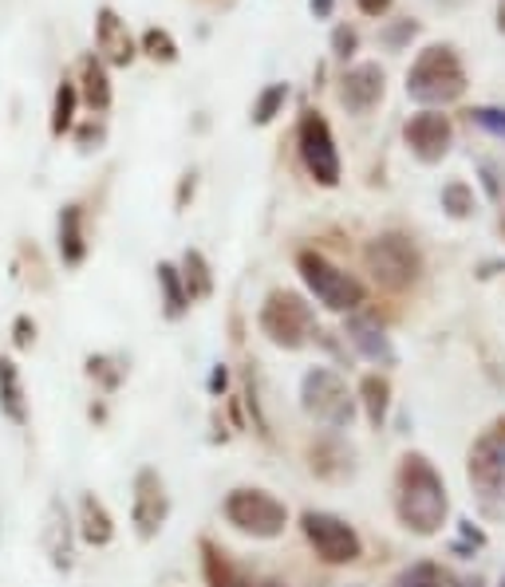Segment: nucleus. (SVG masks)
<instances>
[{"label": "nucleus", "mask_w": 505, "mask_h": 587, "mask_svg": "<svg viewBox=\"0 0 505 587\" xmlns=\"http://www.w3.org/2000/svg\"><path fill=\"white\" fill-rule=\"evenodd\" d=\"M364 261H367V273L376 276V285L387 288V292H403L423 273V256H418L415 241L403 233H379L364 249Z\"/></svg>", "instance_id": "5"}, {"label": "nucleus", "mask_w": 505, "mask_h": 587, "mask_svg": "<svg viewBox=\"0 0 505 587\" xmlns=\"http://www.w3.org/2000/svg\"><path fill=\"white\" fill-rule=\"evenodd\" d=\"M446 584H450V576H446L443 564H435V560H418V564L399 572L395 579V587H446Z\"/></svg>", "instance_id": "25"}, {"label": "nucleus", "mask_w": 505, "mask_h": 587, "mask_svg": "<svg viewBox=\"0 0 505 587\" xmlns=\"http://www.w3.org/2000/svg\"><path fill=\"white\" fill-rule=\"evenodd\" d=\"M80 99L88 103L95 115H103V111L111 107V79H107V64H103L95 51H88V56L80 59Z\"/></svg>", "instance_id": "16"}, {"label": "nucleus", "mask_w": 505, "mask_h": 587, "mask_svg": "<svg viewBox=\"0 0 505 587\" xmlns=\"http://www.w3.org/2000/svg\"><path fill=\"white\" fill-rule=\"evenodd\" d=\"M76 103H80V88L71 79H64L56 88V103H51V135L56 138H64L76 127Z\"/></svg>", "instance_id": "23"}, {"label": "nucleus", "mask_w": 505, "mask_h": 587, "mask_svg": "<svg viewBox=\"0 0 505 587\" xmlns=\"http://www.w3.org/2000/svg\"><path fill=\"white\" fill-rule=\"evenodd\" d=\"M474 206H478V202H474V189L466 186V182H458V177H455V182H446V186H443V209H446L450 217L466 221V217L474 214Z\"/></svg>", "instance_id": "27"}, {"label": "nucleus", "mask_w": 505, "mask_h": 587, "mask_svg": "<svg viewBox=\"0 0 505 587\" xmlns=\"http://www.w3.org/2000/svg\"><path fill=\"white\" fill-rule=\"evenodd\" d=\"M226 382H229V371L218 362V367H214V375H209V391L221 394V391H226Z\"/></svg>", "instance_id": "35"}, {"label": "nucleus", "mask_w": 505, "mask_h": 587, "mask_svg": "<svg viewBox=\"0 0 505 587\" xmlns=\"http://www.w3.org/2000/svg\"><path fill=\"white\" fill-rule=\"evenodd\" d=\"M95 56L111 64V68H130L135 56H139V44L130 36L127 20L115 9H107V4L95 12Z\"/></svg>", "instance_id": "14"}, {"label": "nucleus", "mask_w": 505, "mask_h": 587, "mask_svg": "<svg viewBox=\"0 0 505 587\" xmlns=\"http://www.w3.org/2000/svg\"><path fill=\"white\" fill-rule=\"evenodd\" d=\"M285 103H288V83H268V88L257 95V103H253V123H257V127H268V123L280 115Z\"/></svg>", "instance_id": "26"}, {"label": "nucleus", "mask_w": 505, "mask_h": 587, "mask_svg": "<svg viewBox=\"0 0 505 587\" xmlns=\"http://www.w3.org/2000/svg\"><path fill=\"white\" fill-rule=\"evenodd\" d=\"M44 544H48V556L56 568H71V529H68V513H64L60 500L48 505V532H44Z\"/></svg>", "instance_id": "20"}, {"label": "nucleus", "mask_w": 505, "mask_h": 587, "mask_svg": "<svg viewBox=\"0 0 505 587\" xmlns=\"http://www.w3.org/2000/svg\"><path fill=\"white\" fill-rule=\"evenodd\" d=\"M32 343H36V323L28 315H21L16 320V347H32Z\"/></svg>", "instance_id": "34"}, {"label": "nucleus", "mask_w": 505, "mask_h": 587, "mask_svg": "<svg viewBox=\"0 0 505 587\" xmlns=\"http://www.w3.org/2000/svg\"><path fill=\"white\" fill-rule=\"evenodd\" d=\"M466 115H470V123H478L482 130L505 138V111H497V107H474V111H466Z\"/></svg>", "instance_id": "29"}, {"label": "nucleus", "mask_w": 505, "mask_h": 587, "mask_svg": "<svg viewBox=\"0 0 505 587\" xmlns=\"http://www.w3.org/2000/svg\"><path fill=\"white\" fill-rule=\"evenodd\" d=\"M111 367H115V362L103 359V355H91V359H88V375H91V379H100L107 391H115V387H119V379H123V371H111Z\"/></svg>", "instance_id": "30"}, {"label": "nucleus", "mask_w": 505, "mask_h": 587, "mask_svg": "<svg viewBox=\"0 0 505 587\" xmlns=\"http://www.w3.org/2000/svg\"><path fill=\"white\" fill-rule=\"evenodd\" d=\"M411 36H418V24H415V20H399L395 28L387 32L383 39L391 44V48H399V44H403V39H411Z\"/></svg>", "instance_id": "32"}, {"label": "nucleus", "mask_w": 505, "mask_h": 587, "mask_svg": "<svg viewBox=\"0 0 505 587\" xmlns=\"http://www.w3.org/2000/svg\"><path fill=\"white\" fill-rule=\"evenodd\" d=\"M60 256H64V265H83V256H88L83 206H64V214H60Z\"/></svg>", "instance_id": "19"}, {"label": "nucleus", "mask_w": 505, "mask_h": 587, "mask_svg": "<svg viewBox=\"0 0 505 587\" xmlns=\"http://www.w3.org/2000/svg\"><path fill=\"white\" fill-rule=\"evenodd\" d=\"M359 402H364V414L371 426H383L387 422V411H391V382L383 375H364L359 382Z\"/></svg>", "instance_id": "21"}, {"label": "nucleus", "mask_w": 505, "mask_h": 587, "mask_svg": "<svg viewBox=\"0 0 505 587\" xmlns=\"http://www.w3.org/2000/svg\"><path fill=\"white\" fill-rule=\"evenodd\" d=\"M332 9H336V0H312V16H332Z\"/></svg>", "instance_id": "36"}, {"label": "nucleus", "mask_w": 505, "mask_h": 587, "mask_svg": "<svg viewBox=\"0 0 505 587\" xmlns=\"http://www.w3.org/2000/svg\"><path fill=\"white\" fill-rule=\"evenodd\" d=\"M80 537L88 540V544H95V549H103V544L115 540V520H111L107 505H103L100 497H91V493L80 497Z\"/></svg>", "instance_id": "17"}, {"label": "nucleus", "mask_w": 505, "mask_h": 587, "mask_svg": "<svg viewBox=\"0 0 505 587\" xmlns=\"http://www.w3.org/2000/svg\"><path fill=\"white\" fill-rule=\"evenodd\" d=\"M450 497H446L443 473L431 465L426 453H403L395 473V517L415 537H435L446 525Z\"/></svg>", "instance_id": "1"}, {"label": "nucleus", "mask_w": 505, "mask_h": 587, "mask_svg": "<svg viewBox=\"0 0 505 587\" xmlns=\"http://www.w3.org/2000/svg\"><path fill=\"white\" fill-rule=\"evenodd\" d=\"M466 587H482V579H466Z\"/></svg>", "instance_id": "39"}, {"label": "nucleus", "mask_w": 505, "mask_h": 587, "mask_svg": "<svg viewBox=\"0 0 505 587\" xmlns=\"http://www.w3.org/2000/svg\"><path fill=\"white\" fill-rule=\"evenodd\" d=\"M167 517H170V497L159 470H139V477H135V505H130V520H135L139 537L142 540L159 537Z\"/></svg>", "instance_id": "12"}, {"label": "nucleus", "mask_w": 505, "mask_h": 587, "mask_svg": "<svg viewBox=\"0 0 505 587\" xmlns=\"http://www.w3.org/2000/svg\"><path fill=\"white\" fill-rule=\"evenodd\" d=\"M159 285H162V303H167V315H170V320H179V315L190 308V296H186V285H182V273L174 265H167V261H162V265H159Z\"/></svg>", "instance_id": "24"}, {"label": "nucleus", "mask_w": 505, "mask_h": 587, "mask_svg": "<svg viewBox=\"0 0 505 587\" xmlns=\"http://www.w3.org/2000/svg\"><path fill=\"white\" fill-rule=\"evenodd\" d=\"M257 323H261V332H265V339L285 347V352H300V347H308V343L320 335L312 303H308L305 296L288 292V288H273V292L265 296Z\"/></svg>", "instance_id": "3"}, {"label": "nucleus", "mask_w": 505, "mask_h": 587, "mask_svg": "<svg viewBox=\"0 0 505 587\" xmlns=\"http://www.w3.org/2000/svg\"><path fill=\"white\" fill-rule=\"evenodd\" d=\"M356 394L347 391V382L340 379L336 371H328V367H312L300 382V406L317 422L332 426V430H344L352 426L356 418Z\"/></svg>", "instance_id": "6"}, {"label": "nucleus", "mask_w": 505, "mask_h": 587, "mask_svg": "<svg viewBox=\"0 0 505 587\" xmlns=\"http://www.w3.org/2000/svg\"><path fill=\"white\" fill-rule=\"evenodd\" d=\"M502 233H505V209H502Z\"/></svg>", "instance_id": "40"}, {"label": "nucleus", "mask_w": 505, "mask_h": 587, "mask_svg": "<svg viewBox=\"0 0 505 587\" xmlns=\"http://www.w3.org/2000/svg\"><path fill=\"white\" fill-rule=\"evenodd\" d=\"M0 414H4L12 426H24V422H28V402H24L21 367H16L12 359H0Z\"/></svg>", "instance_id": "18"}, {"label": "nucleus", "mask_w": 505, "mask_h": 587, "mask_svg": "<svg viewBox=\"0 0 505 587\" xmlns=\"http://www.w3.org/2000/svg\"><path fill=\"white\" fill-rule=\"evenodd\" d=\"M502 587H505V579H502Z\"/></svg>", "instance_id": "41"}, {"label": "nucleus", "mask_w": 505, "mask_h": 587, "mask_svg": "<svg viewBox=\"0 0 505 587\" xmlns=\"http://www.w3.org/2000/svg\"><path fill=\"white\" fill-rule=\"evenodd\" d=\"M221 513H226L233 529L257 540H277L288 529V509L265 490H233L226 505H221Z\"/></svg>", "instance_id": "7"}, {"label": "nucleus", "mask_w": 505, "mask_h": 587, "mask_svg": "<svg viewBox=\"0 0 505 587\" xmlns=\"http://www.w3.org/2000/svg\"><path fill=\"white\" fill-rule=\"evenodd\" d=\"M347 339H352V347H356L367 362H383V367L395 362L391 339H387L383 327H379L376 320H367V315H352V320H347Z\"/></svg>", "instance_id": "15"}, {"label": "nucleus", "mask_w": 505, "mask_h": 587, "mask_svg": "<svg viewBox=\"0 0 505 587\" xmlns=\"http://www.w3.org/2000/svg\"><path fill=\"white\" fill-rule=\"evenodd\" d=\"M300 529H305V540L312 544V552H317L324 564H332V568L356 564V560L364 556L359 532L352 529L347 520L332 517V513H305V517H300Z\"/></svg>", "instance_id": "9"}, {"label": "nucleus", "mask_w": 505, "mask_h": 587, "mask_svg": "<svg viewBox=\"0 0 505 587\" xmlns=\"http://www.w3.org/2000/svg\"><path fill=\"white\" fill-rule=\"evenodd\" d=\"M356 4H359V12H364V16L379 20V16H387V12H391V4H395V0H356Z\"/></svg>", "instance_id": "33"}, {"label": "nucleus", "mask_w": 505, "mask_h": 587, "mask_svg": "<svg viewBox=\"0 0 505 587\" xmlns=\"http://www.w3.org/2000/svg\"><path fill=\"white\" fill-rule=\"evenodd\" d=\"M497 32L505 36V0H497Z\"/></svg>", "instance_id": "37"}, {"label": "nucleus", "mask_w": 505, "mask_h": 587, "mask_svg": "<svg viewBox=\"0 0 505 587\" xmlns=\"http://www.w3.org/2000/svg\"><path fill=\"white\" fill-rule=\"evenodd\" d=\"M406 95L426 111L446 107L466 95V64L450 44H426L406 71Z\"/></svg>", "instance_id": "2"}, {"label": "nucleus", "mask_w": 505, "mask_h": 587, "mask_svg": "<svg viewBox=\"0 0 505 587\" xmlns=\"http://www.w3.org/2000/svg\"><path fill=\"white\" fill-rule=\"evenodd\" d=\"M403 142L406 150L426 162V166H435L450 154V142H455V123L443 115V111H418V115L406 118L403 127Z\"/></svg>", "instance_id": "11"}, {"label": "nucleus", "mask_w": 505, "mask_h": 587, "mask_svg": "<svg viewBox=\"0 0 505 587\" xmlns=\"http://www.w3.org/2000/svg\"><path fill=\"white\" fill-rule=\"evenodd\" d=\"M238 587H253V584H249V579H241V584ZM261 587H277V584H261Z\"/></svg>", "instance_id": "38"}, {"label": "nucleus", "mask_w": 505, "mask_h": 587, "mask_svg": "<svg viewBox=\"0 0 505 587\" xmlns=\"http://www.w3.org/2000/svg\"><path fill=\"white\" fill-rule=\"evenodd\" d=\"M297 273L308 285V292L317 296L328 312H359V308L367 303L364 280L344 273L340 265H332V261H328L324 253H317V249H300Z\"/></svg>", "instance_id": "4"}, {"label": "nucleus", "mask_w": 505, "mask_h": 587, "mask_svg": "<svg viewBox=\"0 0 505 587\" xmlns=\"http://www.w3.org/2000/svg\"><path fill=\"white\" fill-rule=\"evenodd\" d=\"M383 91H387V71L379 64H356V68H347L344 79H340V103H344L347 115H367V111H376L383 103Z\"/></svg>", "instance_id": "13"}, {"label": "nucleus", "mask_w": 505, "mask_h": 587, "mask_svg": "<svg viewBox=\"0 0 505 587\" xmlns=\"http://www.w3.org/2000/svg\"><path fill=\"white\" fill-rule=\"evenodd\" d=\"M297 150H300V162H305L308 177L317 182V186L332 189L340 186V150H336V138H332V127H328V118L320 111L308 107L297 123Z\"/></svg>", "instance_id": "8"}, {"label": "nucleus", "mask_w": 505, "mask_h": 587, "mask_svg": "<svg viewBox=\"0 0 505 587\" xmlns=\"http://www.w3.org/2000/svg\"><path fill=\"white\" fill-rule=\"evenodd\" d=\"M470 485L482 493H505V418L494 426H485L470 446V461H466Z\"/></svg>", "instance_id": "10"}, {"label": "nucleus", "mask_w": 505, "mask_h": 587, "mask_svg": "<svg viewBox=\"0 0 505 587\" xmlns=\"http://www.w3.org/2000/svg\"><path fill=\"white\" fill-rule=\"evenodd\" d=\"M359 48V32L356 28H347V24H340L336 32H332V51H336L340 59H352Z\"/></svg>", "instance_id": "31"}, {"label": "nucleus", "mask_w": 505, "mask_h": 587, "mask_svg": "<svg viewBox=\"0 0 505 587\" xmlns=\"http://www.w3.org/2000/svg\"><path fill=\"white\" fill-rule=\"evenodd\" d=\"M142 51H147L154 64H174L179 59V44L167 28H147L142 32Z\"/></svg>", "instance_id": "28"}, {"label": "nucleus", "mask_w": 505, "mask_h": 587, "mask_svg": "<svg viewBox=\"0 0 505 587\" xmlns=\"http://www.w3.org/2000/svg\"><path fill=\"white\" fill-rule=\"evenodd\" d=\"M182 285H186V296L190 303L194 300H206L209 292H214V273H209V261L198 253V249H186V256H182Z\"/></svg>", "instance_id": "22"}]
</instances>
